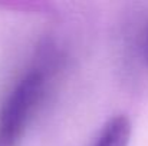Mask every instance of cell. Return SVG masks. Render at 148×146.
Segmentation results:
<instances>
[{
    "label": "cell",
    "instance_id": "6da1fadb",
    "mask_svg": "<svg viewBox=\"0 0 148 146\" xmlns=\"http://www.w3.org/2000/svg\"><path fill=\"white\" fill-rule=\"evenodd\" d=\"M42 67L27 70L13 86L0 107V146H19L46 89Z\"/></svg>",
    "mask_w": 148,
    "mask_h": 146
},
{
    "label": "cell",
    "instance_id": "7a4b0ae2",
    "mask_svg": "<svg viewBox=\"0 0 148 146\" xmlns=\"http://www.w3.org/2000/svg\"><path fill=\"white\" fill-rule=\"evenodd\" d=\"M130 139L131 120L124 115H118L103 126L95 146H128Z\"/></svg>",
    "mask_w": 148,
    "mask_h": 146
},
{
    "label": "cell",
    "instance_id": "3957f363",
    "mask_svg": "<svg viewBox=\"0 0 148 146\" xmlns=\"http://www.w3.org/2000/svg\"><path fill=\"white\" fill-rule=\"evenodd\" d=\"M144 54H145V60H147V65H148V30H147V35H145V43H144Z\"/></svg>",
    "mask_w": 148,
    "mask_h": 146
}]
</instances>
